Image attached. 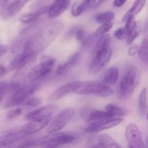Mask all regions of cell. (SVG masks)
Masks as SVG:
<instances>
[{"label":"cell","mask_w":148,"mask_h":148,"mask_svg":"<svg viewBox=\"0 0 148 148\" xmlns=\"http://www.w3.org/2000/svg\"><path fill=\"white\" fill-rule=\"evenodd\" d=\"M64 27V25L62 22H53L46 25L29 38L23 51L36 57L57 38Z\"/></svg>","instance_id":"obj_1"},{"label":"cell","mask_w":148,"mask_h":148,"mask_svg":"<svg viewBox=\"0 0 148 148\" xmlns=\"http://www.w3.org/2000/svg\"><path fill=\"white\" fill-rule=\"evenodd\" d=\"M140 71L136 66L129 68L121 79L119 85V91L124 99H130L132 96L136 87L140 80Z\"/></svg>","instance_id":"obj_2"},{"label":"cell","mask_w":148,"mask_h":148,"mask_svg":"<svg viewBox=\"0 0 148 148\" xmlns=\"http://www.w3.org/2000/svg\"><path fill=\"white\" fill-rule=\"evenodd\" d=\"M75 93L79 95H93L98 97H109L114 94V90L108 85L102 82L84 81L79 82Z\"/></svg>","instance_id":"obj_3"},{"label":"cell","mask_w":148,"mask_h":148,"mask_svg":"<svg viewBox=\"0 0 148 148\" xmlns=\"http://www.w3.org/2000/svg\"><path fill=\"white\" fill-rule=\"evenodd\" d=\"M76 140V136L72 132H55L50 134V135L39 138L34 140V147L41 146V147H52L57 148L59 146L69 144Z\"/></svg>","instance_id":"obj_4"},{"label":"cell","mask_w":148,"mask_h":148,"mask_svg":"<svg viewBox=\"0 0 148 148\" xmlns=\"http://www.w3.org/2000/svg\"><path fill=\"white\" fill-rule=\"evenodd\" d=\"M39 85L37 83H32L25 86L21 87L17 90L14 92L10 98L4 104V108H10L12 107L23 105L25 101L30 98V95L37 90Z\"/></svg>","instance_id":"obj_5"},{"label":"cell","mask_w":148,"mask_h":148,"mask_svg":"<svg viewBox=\"0 0 148 148\" xmlns=\"http://www.w3.org/2000/svg\"><path fill=\"white\" fill-rule=\"evenodd\" d=\"M55 59L47 57L43 59L38 65L33 67L28 74V78L32 82L41 80L49 76L55 64Z\"/></svg>","instance_id":"obj_6"},{"label":"cell","mask_w":148,"mask_h":148,"mask_svg":"<svg viewBox=\"0 0 148 148\" xmlns=\"http://www.w3.org/2000/svg\"><path fill=\"white\" fill-rule=\"evenodd\" d=\"M75 115V110L67 108L62 110L57 114L54 119L48 125L47 132L49 134L58 132L62 130Z\"/></svg>","instance_id":"obj_7"},{"label":"cell","mask_w":148,"mask_h":148,"mask_svg":"<svg viewBox=\"0 0 148 148\" xmlns=\"http://www.w3.org/2000/svg\"><path fill=\"white\" fill-rule=\"evenodd\" d=\"M59 110L57 105H46L30 111L25 116V119L30 121H40L49 119L52 115Z\"/></svg>","instance_id":"obj_8"},{"label":"cell","mask_w":148,"mask_h":148,"mask_svg":"<svg viewBox=\"0 0 148 148\" xmlns=\"http://www.w3.org/2000/svg\"><path fill=\"white\" fill-rule=\"evenodd\" d=\"M125 135L129 148H146L142 133L137 124H129L126 129Z\"/></svg>","instance_id":"obj_9"},{"label":"cell","mask_w":148,"mask_h":148,"mask_svg":"<svg viewBox=\"0 0 148 148\" xmlns=\"http://www.w3.org/2000/svg\"><path fill=\"white\" fill-rule=\"evenodd\" d=\"M123 121L124 119L121 118H111L93 121L88 124L85 128L84 131L88 133L99 132L114 128L121 124Z\"/></svg>","instance_id":"obj_10"},{"label":"cell","mask_w":148,"mask_h":148,"mask_svg":"<svg viewBox=\"0 0 148 148\" xmlns=\"http://www.w3.org/2000/svg\"><path fill=\"white\" fill-rule=\"evenodd\" d=\"M27 136L23 130V126L13 127L0 133V144L12 146L14 143Z\"/></svg>","instance_id":"obj_11"},{"label":"cell","mask_w":148,"mask_h":148,"mask_svg":"<svg viewBox=\"0 0 148 148\" xmlns=\"http://www.w3.org/2000/svg\"><path fill=\"white\" fill-rule=\"evenodd\" d=\"M112 56V49L111 48L104 51L93 55L92 61L89 65V72L90 73H98L105 67L111 60Z\"/></svg>","instance_id":"obj_12"},{"label":"cell","mask_w":148,"mask_h":148,"mask_svg":"<svg viewBox=\"0 0 148 148\" xmlns=\"http://www.w3.org/2000/svg\"><path fill=\"white\" fill-rule=\"evenodd\" d=\"M26 1H0V12L4 17H11L22 10Z\"/></svg>","instance_id":"obj_13"},{"label":"cell","mask_w":148,"mask_h":148,"mask_svg":"<svg viewBox=\"0 0 148 148\" xmlns=\"http://www.w3.org/2000/svg\"><path fill=\"white\" fill-rule=\"evenodd\" d=\"M35 57L27 54L25 51L20 52L12 60L9 65V69L11 71L20 72L24 69L27 64L32 62Z\"/></svg>","instance_id":"obj_14"},{"label":"cell","mask_w":148,"mask_h":148,"mask_svg":"<svg viewBox=\"0 0 148 148\" xmlns=\"http://www.w3.org/2000/svg\"><path fill=\"white\" fill-rule=\"evenodd\" d=\"M101 4V1H77L72 6V14L73 17H78L89 9L95 8Z\"/></svg>","instance_id":"obj_15"},{"label":"cell","mask_w":148,"mask_h":148,"mask_svg":"<svg viewBox=\"0 0 148 148\" xmlns=\"http://www.w3.org/2000/svg\"><path fill=\"white\" fill-rule=\"evenodd\" d=\"M79 81H75V82H69V83L66 84L63 86H61L51 95V96L49 97V99L51 101H57V100L61 99L68 94L72 93V92L75 93L77 88L79 86Z\"/></svg>","instance_id":"obj_16"},{"label":"cell","mask_w":148,"mask_h":148,"mask_svg":"<svg viewBox=\"0 0 148 148\" xmlns=\"http://www.w3.org/2000/svg\"><path fill=\"white\" fill-rule=\"evenodd\" d=\"M70 1L66 0L54 1L50 4L48 10V16L49 19H54L59 17L64 12L65 10L69 7Z\"/></svg>","instance_id":"obj_17"},{"label":"cell","mask_w":148,"mask_h":148,"mask_svg":"<svg viewBox=\"0 0 148 148\" xmlns=\"http://www.w3.org/2000/svg\"><path fill=\"white\" fill-rule=\"evenodd\" d=\"M49 123H50V120L47 119L40 121H30V122L22 126H23V130L25 134L27 135H29V134H34V133L40 132V130L47 127Z\"/></svg>","instance_id":"obj_18"},{"label":"cell","mask_w":148,"mask_h":148,"mask_svg":"<svg viewBox=\"0 0 148 148\" xmlns=\"http://www.w3.org/2000/svg\"><path fill=\"white\" fill-rule=\"evenodd\" d=\"M79 58V53H74L72 56H71L69 58L67 61L64 62L63 64L59 65L56 69V74L57 75H63V74L66 73L69 70L72 69V66L77 62L78 59Z\"/></svg>","instance_id":"obj_19"},{"label":"cell","mask_w":148,"mask_h":148,"mask_svg":"<svg viewBox=\"0 0 148 148\" xmlns=\"http://www.w3.org/2000/svg\"><path fill=\"white\" fill-rule=\"evenodd\" d=\"M98 144L101 148H121L111 136L107 134H101L98 137Z\"/></svg>","instance_id":"obj_20"},{"label":"cell","mask_w":148,"mask_h":148,"mask_svg":"<svg viewBox=\"0 0 148 148\" xmlns=\"http://www.w3.org/2000/svg\"><path fill=\"white\" fill-rule=\"evenodd\" d=\"M119 78V69L116 66L108 68L104 75L103 83L108 85H114L117 82Z\"/></svg>","instance_id":"obj_21"},{"label":"cell","mask_w":148,"mask_h":148,"mask_svg":"<svg viewBox=\"0 0 148 148\" xmlns=\"http://www.w3.org/2000/svg\"><path fill=\"white\" fill-rule=\"evenodd\" d=\"M109 45H110V36L108 34L103 35V36H101L95 44V47H94L93 50V55L97 54L98 53L107 50L109 49Z\"/></svg>","instance_id":"obj_22"},{"label":"cell","mask_w":148,"mask_h":148,"mask_svg":"<svg viewBox=\"0 0 148 148\" xmlns=\"http://www.w3.org/2000/svg\"><path fill=\"white\" fill-rule=\"evenodd\" d=\"M146 1H134V4H133L132 7L130 10H128L127 13L125 14V15L123 17V20L125 21L127 20V18H128L129 17H134L137 14H138L142 10L144 7Z\"/></svg>","instance_id":"obj_23"},{"label":"cell","mask_w":148,"mask_h":148,"mask_svg":"<svg viewBox=\"0 0 148 148\" xmlns=\"http://www.w3.org/2000/svg\"><path fill=\"white\" fill-rule=\"evenodd\" d=\"M106 112L109 114L112 118H121L125 114L124 110L119 106L110 103L106 106Z\"/></svg>","instance_id":"obj_24"},{"label":"cell","mask_w":148,"mask_h":148,"mask_svg":"<svg viewBox=\"0 0 148 148\" xmlns=\"http://www.w3.org/2000/svg\"><path fill=\"white\" fill-rule=\"evenodd\" d=\"M148 38L147 36H145L144 39L143 40L141 46L139 47L138 51V54L140 59L145 62V64L147 63V59H148Z\"/></svg>","instance_id":"obj_25"},{"label":"cell","mask_w":148,"mask_h":148,"mask_svg":"<svg viewBox=\"0 0 148 148\" xmlns=\"http://www.w3.org/2000/svg\"><path fill=\"white\" fill-rule=\"evenodd\" d=\"M139 106L140 111L144 115H147V88H143L140 95Z\"/></svg>","instance_id":"obj_26"},{"label":"cell","mask_w":148,"mask_h":148,"mask_svg":"<svg viewBox=\"0 0 148 148\" xmlns=\"http://www.w3.org/2000/svg\"><path fill=\"white\" fill-rule=\"evenodd\" d=\"M112 117L107 114L106 111H99V110H95V111H92L90 113L88 118V121H100V120L106 119H111Z\"/></svg>","instance_id":"obj_27"},{"label":"cell","mask_w":148,"mask_h":148,"mask_svg":"<svg viewBox=\"0 0 148 148\" xmlns=\"http://www.w3.org/2000/svg\"><path fill=\"white\" fill-rule=\"evenodd\" d=\"M40 16L36 12H35L23 13L19 17V20L23 23H35L39 19Z\"/></svg>","instance_id":"obj_28"},{"label":"cell","mask_w":148,"mask_h":148,"mask_svg":"<svg viewBox=\"0 0 148 148\" xmlns=\"http://www.w3.org/2000/svg\"><path fill=\"white\" fill-rule=\"evenodd\" d=\"M114 13L112 12H105L100 13L95 16V20L98 23H101V25L104 23L111 22L114 18Z\"/></svg>","instance_id":"obj_29"},{"label":"cell","mask_w":148,"mask_h":148,"mask_svg":"<svg viewBox=\"0 0 148 148\" xmlns=\"http://www.w3.org/2000/svg\"><path fill=\"white\" fill-rule=\"evenodd\" d=\"M140 33V25L135 23L130 31L129 32L128 37H127V44L131 45L134 42V40L137 38Z\"/></svg>","instance_id":"obj_30"},{"label":"cell","mask_w":148,"mask_h":148,"mask_svg":"<svg viewBox=\"0 0 148 148\" xmlns=\"http://www.w3.org/2000/svg\"><path fill=\"white\" fill-rule=\"evenodd\" d=\"M114 26V23L113 22H108V23H104L102 24L95 31L94 36H96V37H101V36L106 35Z\"/></svg>","instance_id":"obj_31"},{"label":"cell","mask_w":148,"mask_h":148,"mask_svg":"<svg viewBox=\"0 0 148 148\" xmlns=\"http://www.w3.org/2000/svg\"><path fill=\"white\" fill-rule=\"evenodd\" d=\"M128 35V31H127V29L125 28V27H122L117 29L115 31V33H114V36H115L117 39L121 40H125L126 38H127Z\"/></svg>","instance_id":"obj_32"},{"label":"cell","mask_w":148,"mask_h":148,"mask_svg":"<svg viewBox=\"0 0 148 148\" xmlns=\"http://www.w3.org/2000/svg\"><path fill=\"white\" fill-rule=\"evenodd\" d=\"M41 103V100L38 98H36V97H30L27 98L25 101L24 102L23 105L26 106L30 107H35L39 106Z\"/></svg>","instance_id":"obj_33"},{"label":"cell","mask_w":148,"mask_h":148,"mask_svg":"<svg viewBox=\"0 0 148 148\" xmlns=\"http://www.w3.org/2000/svg\"><path fill=\"white\" fill-rule=\"evenodd\" d=\"M22 114V109L20 108H14V109H12L7 112V119H13L17 117H18L20 114Z\"/></svg>","instance_id":"obj_34"},{"label":"cell","mask_w":148,"mask_h":148,"mask_svg":"<svg viewBox=\"0 0 148 148\" xmlns=\"http://www.w3.org/2000/svg\"><path fill=\"white\" fill-rule=\"evenodd\" d=\"M75 34L76 36V39L78 41H83L85 38V33L82 29L81 28H76L75 30Z\"/></svg>","instance_id":"obj_35"},{"label":"cell","mask_w":148,"mask_h":148,"mask_svg":"<svg viewBox=\"0 0 148 148\" xmlns=\"http://www.w3.org/2000/svg\"><path fill=\"white\" fill-rule=\"evenodd\" d=\"M7 92V83L0 82V103L2 101L4 95Z\"/></svg>","instance_id":"obj_36"},{"label":"cell","mask_w":148,"mask_h":148,"mask_svg":"<svg viewBox=\"0 0 148 148\" xmlns=\"http://www.w3.org/2000/svg\"><path fill=\"white\" fill-rule=\"evenodd\" d=\"M138 51L139 46H137V45H132L128 50V54L131 56H135V55L138 53Z\"/></svg>","instance_id":"obj_37"},{"label":"cell","mask_w":148,"mask_h":148,"mask_svg":"<svg viewBox=\"0 0 148 148\" xmlns=\"http://www.w3.org/2000/svg\"><path fill=\"white\" fill-rule=\"evenodd\" d=\"M33 142H34V140H33V141H27L26 143H23L20 145L17 146L15 148H33L34 147Z\"/></svg>","instance_id":"obj_38"},{"label":"cell","mask_w":148,"mask_h":148,"mask_svg":"<svg viewBox=\"0 0 148 148\" xmlns=\"http://www.w3.org/2000/svg\"><path fill=\"white\" fill-rule=\"evenodd\" d=\"M126 3V1H122V0H116L113 2V4L116 7H121V6L124 5Z\"/></svg>","instance_id":"obj_39"},{"label":"cell","mask_w":148,"mask_h":148,"mask_svg":"<svg viewBox=\"0 0 148 148\" xmlns=\"http://www.w3.org/2000/svg\"><path fill=\"white\" fill-rule=\"evenodd\" d=\"M7 46L5 45L0 44V57L2 56L4 53L7 52Z\"/></svg>","instance_id":"obj_40"},{"label":"cell","mask_w":148,"mask_h":148,"mask_svg":"<svg viewBox=\"0 0 148 148\" xmlns=\"http://www.w3.org/2000/svg\"><path fill=\"white\" fill-rule=\"evenodd\" d=\"M6 72H7V69L2 65H0V77L4 76L6 74Z\"/></svg>","instance_id":"obj_41"},{"label":"cell","mask_w":148,"mask_h":148,"mask_svg":"<svg viewBox=\"0 0 148 148\" xmlns=\"http://www.w3.org/2000/svg\"><path fill=\"white\" fill-rule=\"evenodd\" d=\"M12 145H4L0 144V148H12Z\"/></svg>","instance_id":"obj_42"},{"label":"cell","mask_w":148,"mask_h":148,"mask_svg":"<svg viewBox=\"0 0 148 148\" xmlns=\"http://www.w3.org/2000/svg\"><path fill=\"white\" fill-rule=\"evenodd\" d=\"M41 148H56V147H42Z\"/></svg>","instance_id":"obj_43"},{"label":"cell","mask_w":148,"mask_h":148,"mask_svg":"<svg viewBox=\"0 0 148 148\" xmlns=\"http://www.w3.org/2000/svg\"><path fill=\"white\" fill-rule=\"evenodd\" d=\"M90 148H98V147H96V146H93V147H90Z\"/></svg>","instance_id":"obj_44"}]
</instances>
